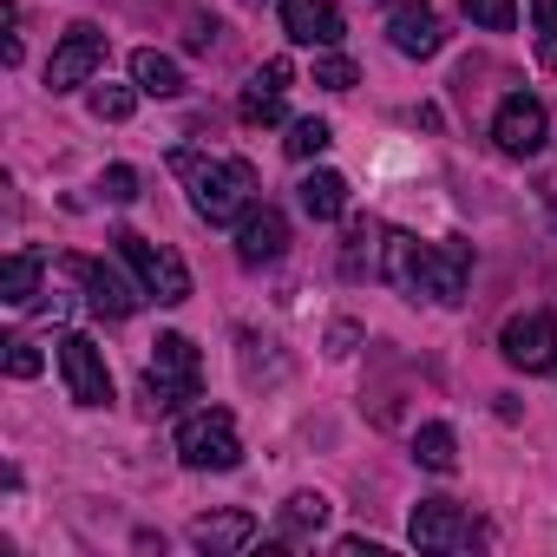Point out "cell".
<instances>
[{"instance_id": "obj_14", "label": "cell", "mask_w": 557, "mask_h": 557, "mask_svg": "<svg viewBox=\"0 0 557 557\" xmlns=\"http://www.w3.org/2000/svg\"><path fill=\"white\" fill-rule=\"evenodd\" d=\"M387 40H394V53H407V60H433L440 47H446V34H440V14L433 8H400L394 21H387Z\"/></svg>"}, {"instance_id": "obj_26", "label": "cell", "mask_w": 557, "mask_h": 557, "mask_svg": "<svg viewBox=\"0 0 557 557\" xmlns=\"http://www.w3.org/2000/svg\"><path fill=\"white\" fill-rule=\"evenodd\" d=\"M40 368H47V361H40V348H34L27 335H14V342H8V374H14V381H34Z\"/></svg>"}, {"instance_id": "obj_20", "label": "cell", "mask_w": 557, "mask_h": 557, "mask_svg": "<svg viewBox=\"0 0 557 557\" xmlns=\"http://www.w3.org/2000/svg\"><path fill=\"white\" fill-rule=\"evenodd\" d=\"M329 524V498L322 492H296L289 505H283V531L289 537H309V531H322Z\"/></svg>"}, {"instance_id": "obj_18", "label": "cell", "mask_w": 557, "mask_h": 557, "mask_svg": "<svg viewBox=\"0 0 557 557\" xmlns=\"http://www.w3.org/2000/svg\"><path fill=\"white\" fill-rule=\"evenodd\" d=\"M132 79H138V92H151V99H171V92H184V73H177V60H164L158 47H138V53H132Z\"/></svg>"}, {"instance_id": "obj_1", "label": "cell", "mask_w": 557, "mask_h": 557, "mask_svg": "<svg viewBox=\"0 0 557 557\" xmlns=\"http://www.w3.org/2000/svg\"><path fill=\"white\" fill-rule=\"evenodd\" d=\"M466 269H472L466 243H420L407 230H387V243H381V275L407 296H426V302H459Z\"/></svg>"}, {"instance_id": "obj_3", "label": "cell", "mask_w": 557, "mask_h": 557, "mask_svg": "<svg viewBox=\"0 0 557 557\" xmlns=\"http://www.w3.org/2000/svg\"><path fill=\"white\" fill-rule=\"evenodd\" d=\"M112 243H119V256L132 262L138 289H145L151 302H164V309L190 302V269H184V256H177V249H164V243H151V236H138V230H119Z\"/></svg>"}, {"instance_id": "obj_30", "label": "cell", "mask_w": 557, "mask_h": 557, "mask_svg": "<svg viewBox=\"0 0 557 557\" xmlns=\"http://www.w3.org/2000/svg\"><path fill=\"white\" fill-rule=\"evenodd\" d=\"M550 223H557V197H550Z\"/></svg>"}, {"instance_id": "obj_29", "label": "cell", "mask_w": 557, "mask_h": 557, "mask_svg": "<svg viewBox=\"0 0 557 557\" xmlns=\"http://www.w3.org/2000/svg\"><path fill=\"white\" fill-rule=\"evenodd\" d=\"M256 86H269V92H283V86H289V60H269V66L256 73Z\"/></svg>"}, {"instance_id": "obj_6", "label": "cell", "mask_w": 557, "mask_h": 557, "mask_svg": "<svg viewBox=\"0 0 557 557\" xmlns=\"http://www.w3.org/2000/svg\"><path fill=\"white\" fill-rule=\"evenodd\" d=\"M99 66H106V34H99L92 21H79V27L53 47V60H47V86H53V92H73V86H86Z\"/></svg>"}, {"instance_id": "obj_8", "label": "cell", "mask_w": 557, "mask_h": 557, "mask_svg": "<svg viewBox=\"0 0 557 557\" xmlns=\"http://www.w3.org/2000/svg\"><path fill=\"white\" fill-rule=\"evenodd\" d=\"M498 348H505V361L511 368H524V374H544V368H557V315H511L505 322V335H498Z\"/></svg>"}, {"instance_id": "obj_10", "label": "cell", "mask_w": 557, "mask_h": 557, "mask_svg": "<svg viewBox=\"0 0 557 557\" xmlns=\"http://www.w3.org/2000/svg\"><path fill=\"white\" fill-rule=\"evenodd\" d=\"M407 537H413V544H426V550H466L479 531H472V518H466L459 505H446V498H420V505H413Z\"/></svg>"}, {"instance_id": "obj_27", "label": "cell", "mask_w": 557, "mask_h": 557, "mask_svg": "<svg viewBox=\"0 0 557 557\" xmlns=\"http://www.w3.org/2000/svg\"><path fill=\"white\" fill-rule=\"evenodd\" d=\"M315 86H329V92H348V86H355V60H342V53L315 60Z\"/></svg>"}, {"instance_id": "obj_4", "label": "cell", "mask_w": 557, "mask_h": 557, "mask_svg": "<svg viewBox=\"0 0 557 557\" xmlns=\"http://www.w3.org/2000/svg\"><path fill=\"white\" fill-rule=\"evenodd\" d=\"M197 387H203V361H197V348H190L184 335H158V342H151V368H145V394H151V407L171 413V407L197 400Z\"/></svg>"}, {"instance_id": "obj_9", "label": "cell", "mask_w": 557, "mask_h": 557, "mask_svg": "<svg viewBox=\"0 0 557 557\" xmlns=\"http://www.w3.org/2000/svg\"><path fill=\"white\" fill-rule=\"evenodd\" d=\"M60 374H66V394H73L79 407H106V400H112L106 355H99L86 335H66V342H60Z\"/></svg>"}, {"instance_id": "obj_13", "label": "cell", "mask_w": 557, "mask_h": 557, "mask_svg": "<svg viewBox=\"0 0 557 557\" xmlns=\"http://www.w3.org/2000/svg\"><path fill=\"white\" fill-rule=\"evenodd\" d=\"M289 249V216L283 210H249L243 216V230H236V256L249 262V269H262V262H275V256H283Z\"/></svg>"}, {"instance_id": "obj_7", "label": "cell", "mask_w": 557, "mask_h": 557, "mask_svg": "<svg viewBox=\"0 0 557 557\" xmlns=\"http://www.w3.org/2000/svg\"><path fill=\"white\" fill-rule=\"evenodd\" d=\"M492 138H498L505 158H537L544 138H550V119H544V106H537L531 92H511V99L498 106V119H492Z\"/></svg>"}, {"instance_id": "obj_24", "label": "cell", "mask_w": 557, "mask_h": 557, "mask_svg": "<svg viewBox=\"0 0 557 557\" xmlns=\"http://www.w3.org/2000/svg\"><path fill=\"white\" fill-rule=\"evenodd\" d=\"M243 119H249V125H275V119H283V92H269V86L249 79V92H243Z\"/></svg>"}, {"instance_id": "obj_28", "label": "cell", "mask_w": 557, "mask_h": 557, "mask_svg": "<svg viewBox=\"0 0 557 557\" xmlns=\"http://www.w3.org/2000/svg\"><path fill=\"white\" fill-rule=\"evenodd\" d=\"M99 190H106V197H112V203H132V197H138V171H132V164H112V171H106V184H99Z\"/></svg>"}, {"instance_id": "obj_16", "label": "cell", "mask_w": 557, "mask_h": 557, "mask_svg": "<svg viewBox=\"0 0 557 557\" xmlns=\"http://www.w3.org/2000/svg\"><path fill=\"white\" fill-rule=\"evenodd\" d=\"M302 210H309L315 223H335V216L348 210V177H342V171H309V177H302Z\"/></svg>"}, {"instance_id": "obj_23", "label": "cell", "mask_w": 557, "mask_h": 557, "mask_svg": "<svg viewBox=\"0 0 557 557\" xmlns=\"http://www.w3.org/2000/svg\"><path fill=\"white\" fill-rule=\"evenodd\" d=\"M132 106H138V92H132V86H99V92H92V119H106V125L132 119Z\"/></svg>"}, {"instance_id": "obj_2", "label": "cell", "mask_w": 557, "mask_h": 557, "mask_svg": "<svg viewBox=\"0 0 557 557\" xmlns=\"http://www.w3.org/2000/svg\"><path fill=\"white\" fill-rule=\"evenodd\" d=\"M171 171L190 184V203H197L203 223H230V216H243L249 197H256V164H243V158H197V151H177Z\"/></svg>"}, {"instance_id": "obj_22", "label": "cell", "mask_w": 557, "mask_h": 557, "mask_svg": "<svg viewBox=\"0 0 557 557\" xmlns=\"http://www.w3.org/2000/svg\"><path fill=\"white\" fill-rule=\"evenodd\" d=\"M329 145H335L329 119H296V125H289V158H322Z\"/></svg>"}, {"instance_id": "obj_21", "label": "cell", "mask_w": 557, "mask_h": 557, "mask_svg": "<svg viewBox=\"0 0 557 557\" xmlns=\"http://www.w3.org/2000/svg\"><path fill=\"white\" fill-rule=\"evenodd\" d=\"M459 8H466V21L485 27V34H511V21H518V0H459Z\"/></svg>"}, {"instance_id": "obj_5", "label": "cell", "mask_w": 557, "mask_h": 557, "mask_svg": "<svg viewBox=\"0 0 557 557\" xmlns=\"http://www.w3.org/2000/svg\"><path fill=\"white\" fill-rule=\"evenodd\" d=\"M177 459H184L190 472H230V466H243L236 420H230L223 407H203V413H190V420L177 426Z\"/></svg>"}, {"instance_id": "obj_11", "label": "cell", "mask_w": 557, "mask_h": 557, "mask_svg": "<svg viewBox=\"0 0 557 557\" xmlns=\"http://www.w3.org/2000/svg\"><path fill=\"white\" fill-rule=\"evenodd\" d=\"M283 34L296 47H342L348 21H342L335 0H283Z\"/></svg>"}, {"instance_id": "obj_12", "label": "cell", "mask_w": 557, "mask_h": 557, "mask_svg": "<svg viewBox=\"0 0 557 557\" xmlns=\"http://www.w3.org/2000/svg\"><path fill=\"white\" fill-rule=\"evenodd\" d=\"M73 275L86 283V302H92V315H106V322H125V315H138V296H145V289H132L119 269H106V262H73Z\"/></svg>"}, {"instance_id": "obj_19", "label": "cell", "mask_w": 557, "mask_h": 557, "mask_svg": "<svg viewBox=\"0 0 557 557\" xmlns=\"http://www.w3.org/2000/svg\"><path fill=\"white\" fill-rule=\"evenodd\" d=\"M413 459H420L426 472H453V466H459V440H453V426H440V420L420 426V433H413Z\"/></svg>"}, {"instance_id": "obj_17", "label": "cell", "mask_w": 557, "mask_h": 557, "mask_svg": "<svg viewBox=\"0 0 557 557\" xmlns=\"http://www.w3.org/2000/svg\"><path fill=\"white\" fill-rule=\"evenodd\" d=\"M34 296H40V256H34V249H14L8 262H0V302L27 309Z\"/></svg>"}, {"instance_id": "obj_15", "label": "cell", "mask_w": 557, "mask_h": 557, "mask_svg": "<svg viewBox=\"0 0 557 557\" xmlns=\"http://www.w3.org/2000/svg\"><path fill=\"white\" fill-rule=\"evenodd\" d=\"M249 537H256V518H249V511H216V518H197V524H190V544L210 550V557H216V550H243Z\"/></svg>"}, {"instance_id": "obj_25", "label": "cell", "mask_w": 557, "mask_h": 557, "mask_svg": "<svg viewBox=\"0 0 557 557\" xmlns=\"http://www.w3.org/2000/svg\"><path fill=\"white\" fill-rule=\"evenodd\" d=\"M531 21H537V60L557 66V0H531Z\"/></svg>"}]
</instances>
